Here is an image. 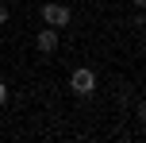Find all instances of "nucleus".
<instances>
[{
    "label": "nucleus",
    "instance_id": "1",
    "mask_svg": "<svg viewBox=\"0 0 146 143\" xmlns=\"http://www.w3.org/2000/svg\"><path fill=\"white\" fill-rule=\"evenodd\" d=\"M69 19H73V12H69L66 4H62V0H46V4H42V23H46V27L62 31Z\"/></svg>",
    "mask_w": 146,
    "mask_h": 143
},
{
    "label": "nucleus",
    "instance_id": "2",
    "mask_svg": "<svg viewBox=\"0 0 146 143\" xmlns=\"http://www.w3.org/2000/svg\"><path fill=\"white\" fill-rule=\"evenodd\" d=\"M69 89L77 93V97H92L96 93V74H92V66H77L69 74Z\"/></svg>",
    "mask_w": 146,
    "mask_h": 143
},
{
    "label": "nucleus",
    "instance_id": "3",
    "mask_svg": "<svg viewBox=\"0 0 146 143\" xmlns=\"http://www.w3.org/2000/svg\"><path fill=\"white\" fill-rule=\"evenodd\" d=\"M35 50L38 54H54V50H58V31H54V27L38 31V35H35Z\"/></svg>",
    "mask_w": 146,
    "mask_h": 143
},
{
    "label": "nucleus",
    "instance_id": "4",
    "mask_svg": "<svg viewBox=\"0 0 146 143\" xmlns=\"http://www.w3.org/2000/svg\"><path fill=\"white\" fill-rule=\"evenodd\" d=\"M4 105H8V85L0 81V108H4Z\"/></svg>",
    "mask_w": 146,
    "mask_h": 143
},
{
    "label": "nucleus",
    "instance_id": "5",
    "mask_svg": "<svg viewBox=\"0 0 146 143\" xmlns=\"http://www.w3.org/2000/svg\"><path fill=\"white\" fill-rule=\"evenodd\" d=\"M4 23H8V8L0 4V27H4Z\"/></svg>",
    "mask_w": 146,
    "mask_h": 143
},
{
    "label": "nucleus",
    "instance_id": "6",
    "mask_svg": "<svg viewBox=\"0 0 146 143\" xmlns=\"http://www.w3.org/2000/svg\"><path fill=\"white\" fill-rule=\"evenodd\" d=\"M131 4H135V8H142V4H146V0H131Z\"/></svg>",
    "mask_w": 146,
    "mask_h": 143
}]
</instances>
